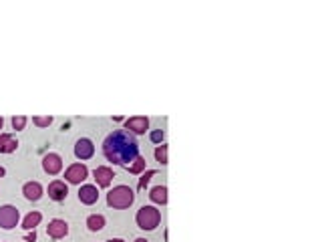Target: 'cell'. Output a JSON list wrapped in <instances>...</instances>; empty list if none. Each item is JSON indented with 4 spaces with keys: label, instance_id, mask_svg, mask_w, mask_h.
Here are the masks:
<instances>
[{
    "label": "cell",
    "instance_id": "cell-1",
    "mask_svg": "<svg viewBox=\"0 0 322 242\" xmlns=\"http://www.w3.org/2000/svg\"><path fill=\"white\" fill-rule=\"evenodd\" d=\"M103 154L115 166H129L139 156V145L127 129H115L103 141Z\"/></svg>",
    "mask_w": 322,
    "mask_h": 242
},
{
    "label": "cell",
    "instance_id": "cell-2",
    "mask_svg": "<svg viewBox=\"0 0 322 242\" xmlns=\"http://www.w3.org/2000/svg\"><path fill=\"white\" fill-rule=\"evenodd\" d=\"M135 200V192L129 186H115L107 194V204L115 210H125L133 204Z\"/></svg>",
    "mask_w": 322,
    "mask_h": 242
},
{
    "label": "cell",
    "instance_id": "cell-3",
    "mask_svg": "<svg viewBox=\"0 0 322 242\" xmlns=\"http://www.w3.org/2000/svg\"><path fill=\"white\" fill-rule=\"evenodd\" d=\"M135 220L141 230H155L161 222V214L155 206H143V208H139Z\"/></svg>",
    "mask_w": 322,
    "mask_h": 242
},
{
    "label": "cell",
    "instance_id": "cell-4",
    "mask_svg": "<svg viewBox=\"0 0 322 242\" xmlns=\"http://www.w3.org/2000/svg\"><path fill=\"white\" fill-rule=\"evenodd\" d=\"M18 210L14 208V206H10V204H6V206H0V228H4V230H12L16 224H18Z\"/></svg>",
    "mask_w": 322,
    "mask_h": 242
},
{
    "label": "cell",
    "instance_id": "cell-5",
    "mask_svg": "<svg viewBox=\"0 0 322 242\" xmlns=\"http://www.w3.org/2000/svg\"><path fill=\"white\" fill-rule=\"evenodd\" d=\"M87 176H89V170L85 164H73L65 172V180L69 184H81V182L87 180Z\"/></svg>",
    "mask_w": 322,
    "mask_h": 242
},
{
    "label": "cell",
    "instance_id": "cell-6",
    "mask_svg": "<svg viewBox=\"0 0 322 242\" xmlns=\"http://www.w3.org/2000/svg\"><path fill=\"white\" fill-rule=\"evenodd\" d=\"M93 154H95V145L89 137H81L75 143V156L79 160H89V158H93Z\"/></svg>",
    "mask_w": 322,
    "mask_h": 242
},
{
    "label": "cell",
    "instance_id": "cell-7",
    "mask_svg": "<svg viewBox=\"0 0 322 242\" xmlns=\"http://www.w3.org/2000/svg\"><path fill=\"white\" fill-rule=\"evenodd\" d=\"M125 129L135 135H143L149 129V119L147 117H129L125 121Z\"/></svg>",
    "mask_w": 322,
    "mask_h": 242
},
{
    "label": "cell",
    "instance_id": "cell-8",
    "mask_svg": "<svg viewBox=\"0 0 322 242\" xmlns=\"http://www.w3.org/2000/svg\"><path fill=\"white\" fill-rule=\"evenodd\" d=\"M43 170H45L47 174H51V176H56V174L62 170V160H60V156H58V154H47V156L43 158Z\"/></svg>",
    "mask_w": 322,
    "mask_h": 242
},
{
    "label": "cell",
    "instance_id": "cell-9",
    "mask_svg": "<svg viewBox=\"0 0 322 242\" xmlns=\"http://www.w3.org/2000/svg\"><path fill=\"white\" fill-rule=\"evenodd\" d=\"M47 232H49V236L54 238V240H58V238H65L67 234H69V224L65 222V220H60V218H54L49 222V228H47Z\"/></svg>",
    "mask_w": 322,
    "mask_h": 242
},
{
    "label": "cell",
    "instance_id": "cell-10",
    "mask_svg": "<svg viewBox=\"0 0 322 242\" xmlns=\"http://www.w3.org/2000/svg\"><path fill=\"white\" fill-rule=\"evenodd\" d=\"M69 196V188L67 184L60 180H53L49 184V198L54 200V202H62L65 198Z\"/></svg>",
    "mask_w": 322,
    "mask_h": 242
},
{
    "label": "cell",
    "instance_id": "cell-11",
    "mask_svg": "<svg viewBox=\"0 0 322 242\" xmlns=\"http://www.w3.org/2000/svg\"><path fill=\"white\" fill-rule=\"evenodd\" d=\"M79 200H81L83 204H87V206L95 204V202L99 200V192H97V188H95V186H91V184L81 186V190H79Z\"/></svg>",
    "mask_w": 322,
    "mask_h": 242
},
{
    "label": "cell",
    "instance_id": "cell-12",
    "mask_svg": "<svg viewBox=\"0 0 322 242\" xmlns=\"http://www.w3.org/2000/svg\"><path fill=\"white\" fill-rule=\"evenodd\" d=\"M93 176H95V180H97V184H99L101 188H109L111 182H113V178H115L113 170L107 168V166H99V168L93 172Z\"/></svg>",
    "mask_w": 322,
    "mask_h": 242
},
{
    "label": "cell",
    "instance_id": "cell-13",
    "mask_svg": "<svg viewBox=\"0 0 322 242\" xmlns=\"http://www.w3.org/2000/svg\"><path fill=\"white\" fill-rule=\"evenodd\" d=\"M22 194H24L26 200L37 202V200H41V196H43V186H41L39 182H26V184L22 186Z\"/></svg>",
    "mask_w": 322,
    "mask_h": 242
},
{
    "label": "cell",
    "instance_id": "cell-14",
    "mask_svg": "<svg viewBox=\"0 0 322 242\" xmlns=\"http://www.w3.org/2000/svg\"><path fill=\"white\" fill-rule=\"evenodd\" d=\"M18 141L10 133H0V154H12L16 152Z\"/></svg>",
    "mask_w": 322,
    "mask_h": 242
},
{
    "label": "cell",
    "instance_id": "cell-15",
    "mask_svg": "<svg viewBox=\"0 0 322 242\" xmlns=\"http://www.w3.org/2000/svg\"><path fill=\"white\" fill-rule=\"evenodd\" d=\"M41 220H43V214L41 212H30V214H26L24 216V220H22V228L24 230H35L39 224H41Z\"/></svg>",
    "mask_w": 322,
    "mask_h": 242
},
{
    "label": "cell",
    "instance_id": "cell-16",
    "mask_svg": "<svg viewBox=\"0 0 322 242\" xmlns=\"http://www.w3.org/2000/svg\"><path fill=\"white\" fill-rule=\"evenodd\" d=\"M87 228H89L91 232L103 230V228H105V216H101V214H91V216L87 218Z\"/></svg>",
    "mask_w": 322,
    "mask_h": 242
},
{
    "label": "cell",
    "instance_id": "cell-17",
    "mask_svg": "<svg viewBox=\"0 0 322 242\" xmlns=\"http://www.w3.org/2000/svg\"><path fill=\"white\" fill-rule=\"evenodd\" d=\"M149 198H151V202H155V204H167V188L165 186H155L151 192H149Z\"/></svg>",
    "mask_w": 322,
    "mask_h": 242
},
{
    "label": "cell",
    "instance_id": "cell-18",
    "mask_svg": "<svg viewBox=\"0 0 322 242\" xmlns=\"http://www.w3.org/2000/svg\"><path fill=\"white\" fill-rule=\"evenodd\" d=\"M127 170H129V174H141V172L145 170V158L137 156V158L133 160V164L127 166Z\"/></svg>",
    "mask_w": 322,
    "mask_h": 242
},
{
    "label": "cell",
    "instance_id": "cell-19",
    "mask_svg": "<svg viewBox=\"0 0 322 242\" xmlns=\"http://www.w3.org/2000/svg\"><path fill=\"white\" fill-rule=\"evenodd\" d=\"M155 160L159 162L161 166L167 164V145H157L155 147Z\"/></svg>",
    "mask_w": 322,
    "mask_h": 242
},
{
    "label": "cell",
    "instance_id": "cell-20",
    "mask_svg": "<svg viewBox=\"0 0 322 242\" xmlns=\"http://www.w3.org/2000/svg\"><path fill=\"white\" fill-rule=\"evenodd\" d=\"M33 123H35V125H39V127H49V125L53 123V117H51V115H47V117L35 115V117H33Z\"/></svg>",
    "mask_w": 322,
    "mask_h": 242
},
{
    "label": "cell",
    "instance_id": "cell-21",
    "mask_svg": "<svg viewBox=\"0 0 322 242\" xmlns=\"http://www.w3.org/2000/svg\"><path fill=\"white\" fill-rule=\"evenodd\" d=\"M153 176H155V170H147V172L141 176V180H139V190H143V188L147 186V182L151 180Z\"/></svg>",
    "mask_w": 322,
    "mask_h": 242
},
{
    "label": "cell",
    "instance_id": "cell-22",
    "mask_svg": "<svg viewBox=\"0 0 322 242\" xmlns=\"http://www.w3.org/2000/svg\"><path fill=\"white\" fill-rule=\"evenodd\" d=\"M24 125H26V117H24V115H18V117H12V127H14L16 131H20V129H24Z\"/></svg>",
    "mask_w": 322,
    "mask_h": 242
},
{
    "label": "cell",
    "instance_id": "cell-23",
    "mask_svg": "<svg viewBox=\"0 0 322 242\" xmlns=\"http://www.w3.org/2000/svg\"><path fill=\"white\" fill-rule=\"evenodd\" d=\"M163 137H165V133H163L161 129L151 131V141H153V143H161V141H163Z\"/></svg>",
    "mask_w": 322,
    "mask_h": 242
},
{
    "label": "cell",
    "instance_id": "cell-24",
    "mask_svg": "<svg viewBox=\"0 0 322 242\" xmlns=\"http://www.w3.org/2000/svg\"><path fill=\"white\" fill-rule=\"evenodd\" d=\"M26 240H28V242H35V240H37V234H35V230H33L30 234H26Z\"/></svg>",
    "mask_w": 322,
    "mask_h": 242
},
{
    "label": "cell",
    "instance_id": "cell-25",
    "mask_svg": "<svg viewBox=\"0 0 322 242\" xmlns=\"http://www.w3.org/2000/svg\"><path fill=\"white\" fill-rule=\"evenodd\" d=\"M4 174H6V170H4V168H2V166H0V178H2V176H4Z\"/></svg>",
    "mask_w": 322,
    "mask_h": 242
},
{
    "label": "cell",
    "instance_id": "cell-26",
    "mask_svg": "<svg viewBox=\"0 0 322 242\" xmlns=\"http://www.w3.org/2000/svg\"><path fill=\"white\" fill-rule=\"evenodd\" d=\"M109 242H125V240H121V238H113V240H109Z\"/></svg>",
    "mask_w": 322,
    "mask_h": 242
},
{
    "label": "cell",
    "instance_id": "cell-27",
    "mask_svg": "<svg viewBox=\"0 0 322 242\" xmlns=\"http://www.w3.org/2000/svg\"><path fill=\"white\" fill-rule=\"evenodd\" d=\"M135 242H149V240H145V238H137Z\"/></svg>",
    "mask_w": 322,
    "mask_h": 242
},
{
    "label": "cell",
    "instance_id": "cell-28",
    "mask_svg": "<svg viewBox=\"0 0 322 242\" xmlns=\"http://www.w3.org/2000/svg\"><path fill=\"white\" fill-rule=\"evenodd\" d=\"M2 125H4V119H2V117H0V129H2Z\"/></svg>",
    "mask_w": 322,
    "mask_h": 242
}]
</instances>
